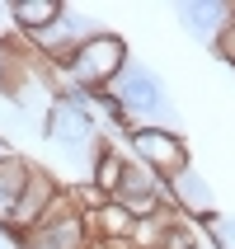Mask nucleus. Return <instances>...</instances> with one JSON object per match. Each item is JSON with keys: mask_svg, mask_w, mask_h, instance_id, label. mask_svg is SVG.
<instances>
[{"mask_svg": "<svg viewBox=\"0 0 235 249\" xmlns=\"http://www.w3.org/2000/svg\"><path fill=\"white\" fill-rule=\"evenodd\" d=\"M127 61H132L127 38L113 33V28H99L94 38H85L66 61L47 66V75H52V94L66 89V85H75V89H113V80L127 71Z\"/></svg>", "mask_w": 235, "mask_h": 249, "instance_id": "1", "label": "nucleus"}, {"mask_svg": "<svg viewBox=\"0 0 235 249\" xmlns=\"http://www.w3.org/2000/svg\"><path fill=\"white\" fill-rule=\"evenodd\" d=\"M113 94L123 104V113L137 127H179V104H174V89L151 61H127V71L113 80Z\"/></svg>", "mask_w": 235, "mask_h": 249, "instance_id": "2", "label": "nucleus"}, {"mask_svg": "<svg viewBox=\"0 0 235 249\" xmlns=\"http://www.w3.org/2000/svg\"><path fill=\"white\" fill-rule=\"evenodd\" d=\"M123 146H127V155H132L141 169H151L160 183L193 165V160H188V141H183L179 127H132Z\"/></svg>", "mask_w": 235, "mask_h": 249, "instance_id": "3", "label": "nucleus"}, {"mask_svg": "<svg viewBox=\"0 0 235 249\" xmlns=\"http://www.w3.org/2000/svg\"><path fill=\"white\" fill-rule=\"evenodd\" d=\"M61 174H52L47 165H28V179L24 188H19V197H14V212L5 216V235H24V231H33V226L42 221V212L52 207V197L61 193Z\"/></svg>", "mask_w": 235, "mask_h": 249, "instance_id": "4", "label": "nucleus"}, {"mask_svg": "<svg viewBox=\"0 0 235 249\" xmlns=\"http://www.w3.org/2000/svg\"><path fill=\"white\" fill-rule=\"evenodd\" d=\"M165 202H169V212H174V216L193 221L198 231H202V226L217 216V193H212V183L202 179L193 165L179 169L174 179H165Z\"/></svg>", "mask_w": 235, "mask_h": 249, "instance_id": "5", "label": "nucleus"}, {"mask_svg": "<svg viewBox=\"0 0 235 249\" xmlns=\"http://www.w3.org/2000/svg\"><path fill=\"white\" fill-rule=\"evenodd\" d=\"M5 245H10V249H90L94 235H90L85 216L75 212V216L38 221L33 231H24V235H5Z\"/></svg>", "mask_w": 235, "mask_h": 249, "instance_id": "6", "label": "nucleus"}, {"mask_svg": "<svg viewBox=\"0 0 235 249\" xmlns=\"http://www.w3.org/2000/svg\"><path fill=\"white\" fill-rule=\"evenodd\" d=\"M174 19H179L183 33H193L198 42L212 47V42L235 24V5L231 0H179V5H174Z\"/></svg>", "mask_w": 235, "mask_h": 249, "instance_id": "7", "label": "nucleus"}, {"mask_svg": "<svg viewBox=\"0 0 235 249\" xmlns=\"http://www.w3.org/2000/svg\"><path fill=\"white\" fill-rule=\"evenodd\" d=\"M123 169H127V151L104 132V137L94 141V151H90V174H85V183L99 188L104 197H113V193H118V183H123Z\"/></svg>", "mask_w": 235, "mask_h": 249, "instance_id": "8", "label": "nucleus"}, {"mask_svg": "<svg viewBox=\"0 0 235 249\" xmlns=\"http://www.w3.org/2000/svg\"><path fill=\"white\" fill-rule=\"evenodd\" d=\"M61 0H10V19H14V33L19 38H33L42 28H52L61 19Z\"/></svg>", "mask_w": 235, "mask_h": 249, "instance_id": "9", "label": "nucleus"}, {"mask_svg": "<svg viewBox=\"0 0 235 249\" xmlns=\"http://www.w3.org/2000/svg\"><path fill=\"white\" fill-rule=\"evenodd\" d=\"M28 155H5L0 160V226H5V216L14 212V197H19V188H24V179H28Z\"/></svg>", "mask_w": 235, "mask_h": 249, "instance_id": "10", "label": "nucleus"}, {"mask_svg": "<svg viewBox=\"0 0 235 249\" xmlns=\"http://www.w3.org/2000/svg\"><path fill=\"white\" fill-rule=\"evenodd\" d=\"M85 226H90V235H94V240H127L137 221H132L118 202H104L99 212H90V216H85Z\"/></svg>", "mask_w": 235, "mask_h": 249, "instance_id": "11", "label": "nucleus"}, {"mask_svg": "<svg viewBox=\"0 0 235 249\" xmlns=\"http://www.w3.org/2000/svg\"><path fill=\"white\" fill-rule=\"evenodd\" d=\"M202 240H207V249H235V216L231 212H217L202 226Z\"/></svg>", "mask_w": 235, "mask_h": 249, "instance_id": "12", "label": "nucleus"}, {"mask_svg": "<svg viewBox=\"0 0 235 249\" xmlns=\"http://www.w3.org/2000/svg\"><path fill=\"white\" fill-rule=\"evenodd\" d=\"M212 56H217V61H226V66H235V24L226 28L217 42H212Z\"/></svg>", "mask_w": 235, "mask_h": 249, "instance_id": "13", "label": "nucleus"}, {"mask_svg": "<svg viewBox=\"0 0 235 249\" xmlns=\"http://www.w3.org/2000/svg\"><path fill=\"white\" fill-rule=\"evenodd\" d=\"M5 155H14V146H10L5 137H0V160H5Z\"/></svg>", "mask_w": 235, "mask_h": 249, "instance_id": "14", "label": "nucleus"}, {"mask_svg": "<svg viewBox=\"0 0 235 249\" xmlns=\"http://www.w3.org/2000/svg\"><path fill=\"white\" fill-rule=\"evenodd\" d=\"M0 249H10V245H5V226H0Z\"/></svg>", "mask_w": 235, "mask_h": 249, "instance_id": "15", "label": "nucleus"}, {"mask_svg": "<svg viewBox=\"0 0 235 249\" xmlns=\"http://www.w3.org/2000/svg\"><path fill=\"white\" fill-rule=\"evenodd\" d=\"M160 249H165V245H160Z\"/></svg>", "mask_w": 235, "mask_h": 249, "instance_id": "16", "label": "nucleus"}]
</instances>
